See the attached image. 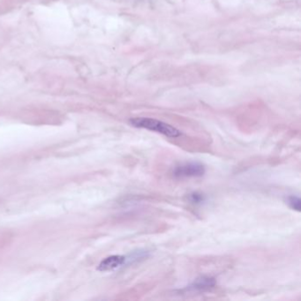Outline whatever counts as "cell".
I'll list each match as a JSON object with an SVG mask.
<instances>
[{"instance_id":"obj_3","label":"cell","mask_w":301,"mask_h":301,"mask_svg":"<svg viewBox=\"0 0 301 301\" xmlns=\"http://www.w3.org/2000/svg\"><path fill=\"white\" fill-rule=\"evenodd\" d=\"M127 258L122 255H111L107 258L102 260L101 263L99 264L98 269L100 271H110L113 270L115 268L122 266L126 263Z\"/></svg>"},{"instance_id":"obj_4","label":"cell","mask_w":301,"mask_h":301,"mask_svg":"<svg viewBox=\"0 0 301 301\" xmlns=\"http://www.w3.org/2000/svg\"><path fill=\"white\" fill-rule=\"evenodd\" d=\"M216 285V280L212 277H200L188 287L191 291H205Z\"/></svg>"},{"instance_id":"obj_6","label":"cell","mask_w":301,"mask_h":301,"mask_svg":"<svg viewBox=\"0 0 301 301\" xmlns=\"http://www.w3.org/2000/svg\"><path fill=\"white\" fill-rule=\"evenodd\" d=\"M188 201L194 204H200L202 203L204 201H205V196L199 193H192L190 195H188Z\"/></svg>"},{"instance_id":"obj_5","label":"cell","mask_w":301,"mask_h":301,"mask_svg":"<svg viewBox=\"0 0 301 301\" xmlns=\"http://www.w3.org/2000/svg\"><path fill=\"white\" fill-rule=\"evenodd\" d=\"M301 199L295 195L288 196L286 199V203L288 204L291 208L297 211H301Z\"/></svg>"},{"instance_id":"obj_2","label":"cell","mask_w":301,"mask_h":301,"mask_svg":"<svg viewBox=\"0 0 301 301\" xmlns=\"http://www.w3.org/2000/svg\"><path fill=\"white\" fill-rule=\"evenodd\" d=\"M205 171V167L199 162H187L176 166L172 173L176 178H200Z\"/></svg>"},{"instance_id":"obj_1","label":"cell","mask_w":301,"mask_h":301,"mask_svg":"<svg viewBox=\"0 0 301 301\" xmlns=\"http://www.w3.org/2000/svg\"><path fill=\"white\" fill-rule=\"evenodd\" d=\"M130 124L134 128H143L149 131L157 132L170 138H178L182 135V133L177 128L156 119L134 118L130 119Z\"/></svg>"}]
</instances>
